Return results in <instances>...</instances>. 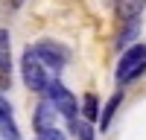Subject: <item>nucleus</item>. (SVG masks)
Segmentation results:
<instances>
[{
    "mask_svg": "<svg viewBox=\"0 0 146 140\" xmlns=\"http://www.w3.org/2000/svg\"><path fill=\"white\" fill-rule=\"evenodd\" d=\"M140 73H146V44H135V47H126L123 55H120V64H117V82H131L137 79Z\"/></svg>",
    "mask_w": 146,
    "mask_h": 140,
    "instance_id": "1",
    "label": "nucleus"
},
{
    "mask_svg": "<svg viewBox=\"0 0 146 140\" xmlns=\"http://www.w3.org/2000/svg\"><path fill=\"white\" fill-rule=\"evenodd\" d=\"M21 73H23V82H27V88L35 90V93H44L47 85H50V76H47V67L38 55L32 50H27L21 55Z\"/></svg>",
    "mask_w": 146,
    "mask_h": 140,
    "instance_id": "2",
    "label": "nucleus"
},
{
    "mask_svg": "<svg viewBox=\"0 0 146 140\" xmlns=\"http://www.w3.org/2000/svg\"><path fill=\"white\" fill-rule=\"evenodd\" d=\"M44 96L50 99L53 105H56V111L64 117V120H73V117L79 114V105H76V96L62 85V82H56V79H50V85H47V90H44Z\"/></svg>",
    "mask_w": 146,
    "mask_h": 140,
    "instance_id": "3",
    "label": "nucleus"
},
{
    "mask_svg": "<svg viewBox=\"0 0 146 140\" xmlns=\"http://www.w3.org/2000/svg\"><path fill=\"white\" fill-rule=\"evenodd\" d=\"M32 53L44 61L47 70H50V67H53V70H62V67L70 61V50H67L64 44H58V41H50V38L38 41V44L32 47Z\"/></svg>",
    "mask_w": 146,
    "mask_h": 140,
    "instance_id": "4",
    "label": "nucleus"
},
{
    "mask_svg": "<svg viewBox=\"0 0 146 140\" xmlns=\"http://www.w3.org/2000/svg\"><path fill=\"white\" fill-rule=\"evenodd\" d=\"M0 140H21V131H18V123L12 117V108L9 102L0 96Z\"/></svg>",
    "mask_w": 146,
    "mask_h": 140,
    "instance_id": "5",
    "label": "nucleus"
},
{
    "mask_svg": "<svg viewBox=\"0 0 146 140\" xmlns=\"http://www.w3.org/2000/svg\"><path fill=\"white\" fill-rule=\"evenodd\" d=\"M9 76H12V47H9V32L0 29V85L9 88Z\"/></svg>",
    "mask_w": 146,
    "mask_h": 140,
    "instance_id": "6",
    "label": "nucleus"
},
{
    "mask_svg": "<svg viewBox=\"0 0 146 140\" xmlns=\"http://www.w3.org/2000/svg\"><path fill=\"white\" fill-rule=\"evenodd\" d=\"M56 105L50 99H41L38 102V108H35V117H32V125H35V131H44V128H50L56 125Z\"/></svg>",
    "mask_w": 146,
    "mask_h": 140,
    "instance_id": "7",
    "label": "nucleus"
},
{
    "mask_svg": "<svg viewBox=\"0 0 146 140\" xmlns=\"http://www.w3.org/2000/svg\"><path fill=\"white\" fill-rule=\"evenodd\" d=\"M143 9H146V0H117V18L123 23L137 20Z\"/></svg>",
    "mask_w": 146,
    "mask_h": 140,
    "instance_id": "8",
    "label": "nucleus"
},
{
    "mask_svg": "<svg viewBox=\"0 0 146 140\" xmlns=\"http://www.w3.org/2000/svg\"><path fill=\"white\" fill-rule=\"evenodd\" d=\"M120 102H123V90H117L114 96L105 102V108H102V120H100V128H102V131L111 125V120H114V114H117V105H120Z\"/></svg>",
    "mask_w": 146,
    "mask_h": 140,
    "instance_id": "9",
    "label": "nucleus"
},
{
    "mask_svg": "<svg viewBox=\"0 0 146 140\" xmlns=\"http://www.w3.org/2000/svg\"><path fill=\"white\" fill-rule=\"evenodd\" d=\"M70 123V134H76L79 140H94V125H91V120H79V117H73V120H67Z\"/></svg>",
    "mask_w": 146,
    "mask_h": 140,
    "instance_id": "10",
    "label": "nucleus"
},
{
    "mask_svg": "<svg viewBox=\"0 0 146 140\" xmlns=\"http://www.w3.org/2000/svg\"><path fill=\"white\" fill-rule=\"evenodd\" d=\"M79 114H85V120H100V105H96V96L94 93H88V96H85V102H82V111Z\"/></svg>",
    "mask_w": 146,
    "mask_h": 140,
    "instance_id": "11",
    "label": "nucleus"
},
{
    "mask_svg": "<svg viewBox=\"0 0 146 140\" xmlns=\"http://www.w3.org/2000/svg\"><path fill=\"white\" fill-rule=\"evenodd\" d=\"M38 137H41V140H64V134L58 131L56 125H50V128H44V131H38Z\"/></svg>",
    "mask_w": 146,
    "mask_h": 140,
    "instance_id": "12",
    "label": "nucleus"
},
{
    "mask_svg": "<svg viewBox=\"0 0 146 140\" xmlns=\"http://www.w3.org/2000/svg\"><path fill=\"white\" fill-rule=\"evenodd\" d=\"M21 3H23V0H9V6H12V9H18Z\"/></svg>",
    "mask_w": 146,
    "mask_h": 140,
    "instance_id": "13",
    "label": "nucleus"
},
{
    "mask_svg": "<svg viewBox=\"0 0 146 140\" xmlns=\"http://www.w3.org/2000/svg\"><path fill=\"white\" fill-rule=\"evenodd\" d=\"M0 90H3V85H0Z\"/></svg>",
    "mask_w": 146,
    "mask_h": 140,
    "instance_id": "14",
    "label": "nucleus"
},
{
    "mask_svg": "<svg viewBox=\"0 0 146 140\" xmlns=\"http://www.w3.org/2000/svg\"><path fill=\"white\" fill-rule=\"evenodd\" d=\"M38 140H41V137H38Z\"/></svg>",
    "mask_w": 146,
    "mask_h": 140,
    "instance_id": "15",
    "label": "nucleus"
}]
</instances>
